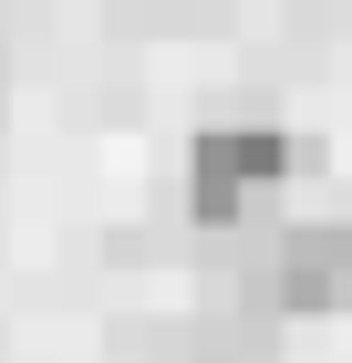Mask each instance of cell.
<instances>
[{
	"label": "cell",
	"instance_id": "obj_2",
	"mask_svg": "<svg viewBox=\"0 0 352 363\" xmlns=\"http://www.w3.org/2000/svg\"><path fill=\"white\" fill-rule=\"evenodd\" d=\"M259 280H270L280 322H331V311H352V218H280Z\"/></svg>",
	"mask_w": 352,
	"mask_h": 363
},
{
	"label": "cell",
	"instance_id": "obj_3",
	"mask_svg": "<svg viewBox=\"0 0 352 363\" xmlns=\"http://www.w3.org/2000/svg\"><path fill=\"white\" fill-rule=\"evenodd\" d=\"M125 11H176V0H125Z\"/></svg>",
	"mask_w": 352,
	"mask_h": 363
},
{
	"label": "cell",
	"instance_id": "obj_1",
	"mask_svg": "<svg viewBox=\"0 0 352 363\" xmlns=\"http://www.w3.org/2000/svg\"><path fill=\"white\" fill-rule=\"evenodd\" d=\"M311 167V135H290L280 114H208L187 135V228H259L270 197Z\"/></svg>",
	"mask_w": 352,
	"mask_h": 363
}]
</instances>
